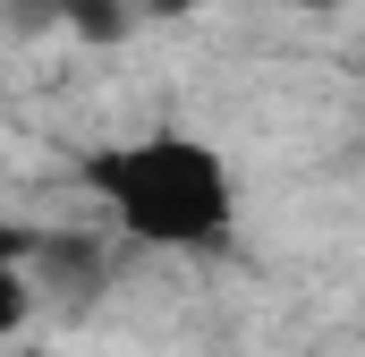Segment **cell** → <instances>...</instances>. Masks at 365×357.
I'll use <instances>...</instances> for the list:
<instances>
[{
	"instance_id": "cell-2",
	"label": "cell",
	"mask_w": 365,
	"mask_h": 357,
	"mask_svg": "<svg viewBox=\"0 0 365 357\" xmlns=\"http://www.w3.org/2000/svg\"><path fill=\"white\" fill-rule=\"evenodd\" d=\"M17 323H26V272H17L9 256H0V341H9Z\"/></svg>"
},
{
	"instance_id": "cell-1",
	"label": "cell",
	"mask_w": 365,
	"mask_h": 357,
	"mask_svg": "<svg viewBox=\"0 0 365 357\" xmlns=\"http://www.w3.org/2000/svg\"><path fill=\"white\" fill-rule=\"evenodd\" d=\"M93 196L136 247H212L238 221V178L204 136H128L86 162Z\"/></svg>"
}]
</instances>
